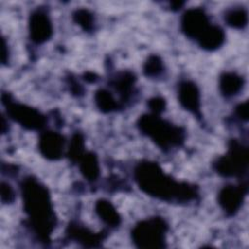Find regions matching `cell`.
I'll list each match as a JSON object with an SVG mask.
<instances>
[{"mask_svg":"<svg viewBox=\"0 0 249 249\" xmlns=\"http://www.w3.org/2000/svg\"><path fill=\"white\" fill-rule=\"evenodd\" d=\"M134 180L143 193L160 200L187 202L196 196L193 186L175 181L157 162H139L134 169Z\"/></svg>","mask_w":249,"mask_h":249,"instance_id":"obj_1","label":"cell"},{"mask_svg":"<svg viewBox=\"0 0 249 249\" xmlns=\"http://www.w3.org/2000/svg\"><path fill=\"white\" fill-rule=\"evenodd\" d=\"M21 196L30 226L42 241H49L56 220L47 187L29 177L21 184Z\"/></svg>","mask_w":249,"mask_h":249,"instance_id":"obj_2","label":"cell"},{"mask_svg":"<svg viewBox=\"0 0 249 249\" xmlns=\"http://www.w3.org/2000/svg\"><path fill=\"white\" fill-rule=\"evenodd\" d=\"M137 125L144 135L164 151L180 146L185 139V131L182 127L172 124L156 114L142 115L137 121Z\"/></svg>","mask_w":249,"mask_h":249,"instance_id":"obj_3","label":"cell"},{"mask_svg":"<svg viewBox=\"0 0 249 249\" xmlns=\"http://www.w3.org/2000/svg\"><path fill=\"white\" fill-rule=\"evenodd\" d=\"M166 222L160 217H153L138 222L131 231V239L136 247L158 249L165 247Z\"/></svg>","mask_w":249,"mask_h":249,"instance_id":"obj_4","label":"cell"},{"mask_svg":"<svg viewBox=\"0 0 249 249\" xmlns=\"http://www.w3.org/2000/svg\"><path fill=\"white\" fill-rule=\"evenodd\" d=\"M248 149L236 140H231L228 152L214 162V169L224 177L242 176L248 167Z\"/></svg>","mask_w":249,"mask_h":249,"instance_id":"obj_5","label":"cell"},{"mask_svg":"<svg viewBox=\"0 0 249 249\" xmlns=\"http://www.w3.org/2000/svg\"><path fill=\"white\" fill-rule=\"evenodd\" d=\"M2 102L8 116L22 127L29 130H39L45 126L46 118L37 109L22 103L14 102L8 94L2 95Z\"/></svg>","mask_w":249,"mask_h":249,"instance_id":"obj_6","label":"cell"},{"mask_svg":"<svg viewBox=\"0 0 249 249\" xmlns=\"http://www.w3.org/2000/svg\"><path fill=\"white\" fill-rule=\"evenodd\" d=\"M210 24L207 14L201 8L188 9L181 18V30L190 39L197 40Z\"/></svg>","mask_w":249,"mask_h":249,"instance_id":"obj_7","label":"cell"},{"mask_svg":"<svg viewBox=\"0 0 249 249\" xmlns=\"http://www.w3.org/2000/svg\"><path fill=\"white\" fill-rule=\"evenodd\" d=\"M246 194L247 185L245 183L237 186H225L218 194V203L228 216L235 215L240 209Z\"/></svg>","mask_w":249,"mask_h":249,"instance_id":"obj_8","label":"cell"},{"mask_svg":"<svg viewBox=\"0 0 249 249\" xmlns=\"http://www.w3.org/2000/svg\"><path fill=\"white\" fill-rule=\"evenodd\" d=\"M28 32L32 42L43 44L53 35V23L49 15L42 10H35L28 19Z\"/></svg>","mask_w":249,"mask_h":249,"instance_id":"obj_9","label":"cell"},{"mask_svg":"<svg viewBox=\"0 0 249 249\" xmlns=\"http://www.w3.org/2000/svg\"><path fill=\"white\" fill-rule=\"evenodd\" d=\"M64 137L56 131H44L39 138L40 154L47 160H57L61 158L64 150Z\"/></svg>","mask_w":249,"mask_h":249,"instance_id":"obj_10","label":"cell"},{"mask_svg":"<svg viewBox=\"0 0 249 249\" xmlns=\"http://www.w3.org/2000/svg\"><path fill=\"white\" fill-rule=\"evenodd\" d=\"M178 100L185 110L200 117V92L194 82L184 81L179 85Z\"/></svg>","mask_w":249,"mask_h":249,"instance_id":"obj_11","label":"cell"},{"mask_svg":"<svg viewBox=\"0 0 249 249\" xmlns=\"http://www.w3.org/2000/svg\"><path fill=\"white\" fill-rule=\"evenodd\" d=\"M66 234L70 239L87 247H95L104 238L101 232L95 233L78 224H70L66 230Z\"/></svg>","mask_w":249,"mask_h":249,"instance_id":"obj_12","label":"cell"},{"mask_svg":"<svg viewBox=\"0 0 249 249\" xmlns=\"http://www.w3.org/2000/svg\"><path fill=\"white\" fill-rule=\"evenodd\" d=\"M224 30L215 24H210L209 27L196 40L198 46L205 51H215L222 47L225 42Z\"/></svg>","mask_w":249,"mask_h":249,"instance_id":"obj_13","label":"cell"},{"mask_svg":"<svg viewBox=\"0 0 249 249\" xmlns=\"http://www.w3.org/2000/svg\"><path fill=\"white\" fill-rule=\"evenodd\" d=\"M98 218L110 228H117L121 224V216L115 206L107 199L100 198L94 205Z\"/></svg>","mask_w":249,"mask_h":249,"instance_id":"obj_14","label":"cell"},{"mask_svg":"<svg viewBox=\"0 0 249 249\" xmlns=\"http://www.w3.org/2000/svg\"><path fill=\"white\" fill-rule=\"evenodd\" d=\"M243 78L234 72H225L220 76L219 89L226 97L236 95L243 88Z\"/></svg>","mask_w":249,"mask_h":249,"instance_id":"obj_15","label":"cell"},{"mask_svg":"<svg viewBox=\"0 0 249 249\" xmlns=\"http://www.w3.org/2000/svg\"><path fill=\"white\" fill-rule=\"evenodd\" d=\"M78 162L80 172L88 181L94 182L98 178L100 167L98 158L94 153H85Z\"/></svg>","mask_w":249,"mask_h":249,"instance_id":"obj_16","label":"cell"},{"mask_svg":"<svg viewBox=\"0 0 249 249\" xmlns=\"http://www.w3.org/2000/svg\"><path fill=\"white\" fill-rule=\"evenodd\" d=\"M135 83V77L130 72H122L117 75L113 80L112 85L116 91L119 92L121 98L124 101L127 100L132 92L133 86Z\"/></svg>","mask_w":249,"mask_h":249,"instance_id":"obj_17","label":"cell"},{"mask_svg":"<svg viewBox=\"0 0 249 249\" xmlns=\"http://www.w3.org/2000/svg\"><path fill=\"white\" fill-rule=\"evenodd\" d=\"M224 19L229 26L236 29H242L247 25V11L241 7L230 9L226 12Z\"/></svg>","mask_w":249,"mask_h":249,"instance_id":"obj_18","label":"cell"},{"mask_svg":"<svg viewBox=\"0 0 249 249\" xmlns=\"http://www.w3.org/2000/svg\"><path fill=\"white\" fill-rule=\"evenodd\" d=\"M94 102L97 108L103 113H111L118 109L119 105L110 91L104 89L96 90L94 94Z\"/></svg>","mask_w":249,"mask_h":249,"instance_id":"obj_19","label":"cell"},{"mask_svg":"<svg viewBox=\"0 0 249 249\" xmlns=\"http://www.w3.org/2000/svg\"><path fill=\"white\" fill-rule=\"evenodd\" d=\"M85 140L81 133H75L69 143L67 156L72 162H77L85 154Z\"/></svg>","mask_w":249,"mask_h":249,"instance_id":"obj_20","label":"cell"},{"mask_svg":"<svg viewBox=\"0 0 249 249\" xmlns=\"http://www.w3.org/2000/svg\"><path fill=\"white\" fill-rule=\"evenodd\" d=\"M163 62L161 58L157 54L149 55L143 65V72L145 76L149 78L159 77L163 72Z\"/></svg>","mask_w":249,"mask_h":249,"instance_id":"obj_21","label":"cell"},{"mask_svg":"<svg viewBox=\"0 0 249 249\" xmlns=\"http://www.w3.org/2000/svg\"><path fill=\"white\" fill-rule=\"evenodd\" d=\"M73 20L85 31H90L93 29L94 17L87 9H77L73 13Z\"/></svg>","mask_w":249,"mask_h":249,"instance_id":"obj_22","label":"cell"},{"mask_svg":"<svg viewBox=\"0 0 249 249\" xmlns=\"http://www.w3.org/2000/svg\"><path fill=\"white\" fill-rule=\"evenodd\" d=\"M148 107L152 114L160 115L165 110L166 102L163 97L160 96H155L148 100Z\"/></svg>","mask_w":249,"mask_h":249,"instance_id":"obj_23","label":"cell"},{"mask_svg":"<svg viewBox=\"0 0 249 249\" xmlns=\"http://www.w3.org/2000/svg\"><path fill=\"white\" fill-rule=\"evenodd\" d=\"M14 191L12 187L5 182L1 183V200L3 203H10L14 200Z\"/></svg>","mask_w":249,"mask_h":249,"instance_id":"obj_24","label":"cell"},{"mask_svg":"<svg viewBox=\"0 0 249 249\" xmlns=\"http://www.w3.org/2000/svg\"><path fill=\"white\" fill-rule=\"evenodd\" d=\"M235 114L240 120L247 121L248 120V101L239 103L235 107Z\"/></svg>","mask_w":249,"mask_h":249,"instance_id":"obj_25","label":"cell"},{"mask_svg":"<svg viewBox=\"0 0 249 249\" xmlns=\"http://www.w3.org/2000/svg\"><path fill=\"white\" fill-rule=\"evenodd\" d=\"M7 44L5 42V39H2V43H1V61L2 63H6L8 61V50H7Z\"/></svg>","mask_w":249,"mask_h":249,"instance_id":"obj_26","label":"cell"},{"mask_svg":"<svg viewBox=\"0 0 249 249\" xmlns=\"http://www.w3.org/2000/svg\"><path fill=\"white\" fill-rule=\"evenodd\" d=\"M95 75L93 74V73H90V72H89V73H87L86 75H85V80L86 81H89V82H94L95 81Z\"/></svg>","mask_w":249,"mask_h":249,"instance_id":"obj_27","label":"cell"},{"mask_svg":"<svg viewBox=\"0 0 249 249\" xmlns=\"http://www.w3.org/2000/svg\"><path fill=\"white\" fill-rule=\"evenodd\" d=\"M183 4H184L183 2H176V3H171V6H172V8H171V9H173V10H179V9H180V7H181Z\"/></svg>","mask_w":249,"mask_h":249,"instance_id":"obj_28","label":"cell"}]
</instances>
